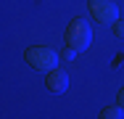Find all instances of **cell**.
<instances>
[{
    "label": "cell",
    "instance_id": "cell-1",
    "mask_svg": "<svg viewBox=\"0 0 124 119\" xmlns=\"http://www.w3.org/2000/svg\"><path fill=\"white\" fill-rule=\"evenodd\" d=\"M66 42L69 45H74L79 53L82 50H87L90 48V42H93V29H90V21L87 19H71V24H69V29H66Z\"/></svg>",
    "mask_w": 124,
    "mask_h": 119
},
{
    "label": "cell",
    "instance_id": "cell-2",
    "mask_svg": "<svg viewBox=\"0 0 124 119\" xmlns=\"http://www.w3.org/2000/svg\"><path fill=\"white\" fill-rule=\"evenodd\" d=\"M26 64L40 71H53L58 66V53L48 45H32L26 50Z\"/></svg>",
    "mask_w": 124,
    "mask_h": 119
},
{
    "label": "cell",
    "instance_id": "cell-3",
    "mask_svg": "<svg viewBox=\"0 0 124 119\" xmlns=\"http://www.w3.org/2000/svg\"><path fill=\"white\" fill-rule=\"evenodd\" d=\"M87 8H90L93 19L100 21V24H114L119 19V5H116L114 0H90Z\"/></svg>",
    "mask_w": 124,
    "mask_h": 119
},
{
    "label": "cell",
    "instance_id": "cell-4",
    "mask_svg": "<svg viewBox=\"0 0 124 119\" xmlns=\"http://www.w3.org/2000/svg\"><path fill=\"white\" fill-rule=\"evenodd\" d=\"M45 85H48V90H50V93L61 95V93H66V87H69V74H66V71H61L58 66H55L53 71H48V79H45Z\"/></svg>",
    "mask_w": 124,
    "mask_h": 119
},
{
    "label": "cell",
    "instance_id": "cell-5",
    "mask_svg": "<svg viewBox=\"0 0 124 119\" xmlns=\"http://www.w3.org/2000/svg\"><path fill=\"white\" fill-rule=\"evenodd\" d=\"M100 117H103V119H122L124 117V106H122V103H119V106H106Z\"/></svg>",
    "mask_w": 124,
    "mask_h": 119
},
{
    "label": "cell",
    "instance_id": "cell-6",
    "mask_svg": "<svg viewBox=\"0 0 124 119\" xmlns=\"http://www.w3.org/2000/svg\"><path fill=\"white\" fill-rule=\"evenodd\" d=\"M114 34H116V40H124V19H122V21H116V26H114Z\"/></svg>",
    "mask_w": 124,
    "mask_h": 119
},
{
    "label": "cell",
    "instance_id": "cell-7",
    "mask_svg": "<svg viewBox=\"0 0 124 119\" xmlns=\"http://www.w3.org/2000/svg\"><path fill=\"white\" fill-rule=\"evenodd\" d=\"M119 103H122V106H124V87H122V90H119Z\"/></svg>",
    "mask_w": 124,
    "mask_h": 119
}]
</instances>
